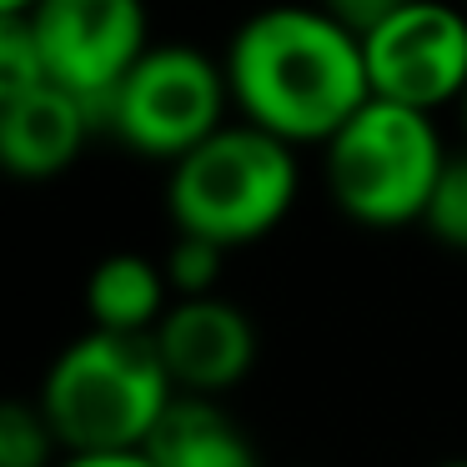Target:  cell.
Wrapping results in <instances>:
<instances>
[{"label": "cell", "mask_w": 467, "mask_h": 467, "mask_svg": "<svg viewBox=\"0 0 467 467\" xmlns=\"http://www.w3.org/2000/svg\"><path fill=\"white\" fill-rule=\"evenodd\" d=\"M232 106L292 146H322L372 96L362 31L327 5H262L226 41Z\"/></svg>", "instance_id": "obj_1"}, {"label": "cell", "mask_w": 467, "mask_h": 467, "mask_svg": "<svg viewBox=\"0 0 467 467\" xmlns=\"http://www.w3.org/2000/svg\"><path fill=\"white\" fill-rule=\"evenodd\" d=\"M101 116L91 101L46 81L36 91L0 101V161L16 182H56L76 166Z\"/></svg>", "instance_id": "obj_9"}, {"label": "cell", "mask_w": 467, "mask_h": 467, "mask_svg": "<svg viewBox=\"0 0 467 467\" xmlns=\"http://www.w3.org/2000/svg\"><path fill=\"white\" fill-rule=\"evenodd\" d=\"M372 96L442 111L467 91V16L447 0H402L362 26Z\"/></svg>", "instance_id": "obj_6"}, {"label": "cell", "mask_w": 467, "mask_h": 467, "mask_svg": "<svg viewBox=\"0 0 467 467\" xmlns=\"http://www.w3.org/2000/svg\"><path fill=\"white\" fill-rule=\"evenodd\" d=\"M302 192L296 146L256 121H226L171 161L166 206L176 232L212 236L222 246L262 242L286 222Z\"/></svg>", "instance_id": "obj_3"}, {"label": "cell", "mask_w": 467, "mask_h": 467, "mask_svg": "<svg viewBox=\"0 0 467 467\" xmlns=\"http://www.w3.org/2000/svg\"><path fill=\"white\" fill-rule=\"evenodd\" d=\"M151 337L161 347L176 392L222 397L242 387L256 367V322L216 292L176 296Z\"/></svg>", "instance_id": "obj_8"}, {"label": "cell", "mask_w": 467, "mask_h": 467, "mask_svg": "<svg viewBox=\"0 0 467 467\" xmlns=\"http://www.w3.org/2000/svg\"><path fill=\"white\" fill-rule=\"evenodd\" d=\"M457 111H462V126H467V91H462V101H457Z\"/></svg>", "instance_id": "obj_20"}, {"label": "cell", "mask_w": 467, "mask_h": 467, "mask_svg": "<svg viewBox=\"0 0 467 467\" xmlns=\"http://www.w3.org/2000/svg\"><path fill=\"white\" fill-rule=\"evenodd\" d=\"M141 447L156 467H262L246 427L206 392H176Z\"/></svg>", "instance_id": "obj_10"}, {"label": "cell", "mask_w": 467, "mask_h": 467, "mask_svg": "<svg viewBox=\"0 0 467 467\" xmlns=\"http://www.w3.org/2000/svg\"><path fill=\"white\" fill-rule=\"evenodd\" d=\"M56 437L41 402H5L0 407V467H56Z\"/></svg>", "instance_id": "obj_12"}, {"label": "cell", "mask_w": 467, "mask_h": 467, "mask_svg": "<svg viewBox=\"0 0 467 467\" xmlns=\"http://www.w3.org/2000/svg\"><path fill=\"white\" fill-rule=\"evenodd\" d=\"M222 256L226 246L212 242V236H196V232H176L171 252H166V276H171V292L176 296H202L216 292L222 282Z\"/></svg>", "instance_id": "obj_15"}, {"label": "cell", "mask_w": 467, "mask_h": 467, "mask_svg": "<svg viewBox=\"0 0 467 467\" xmlns=\"http://www.w3.org/2000/svg\"><path fill=\"white\" fill-rule=\"evenodd\" d=\"M56 467H156L146 447H106V452H66Z\"/></svg>", "instance_id": "obj_16"}, {"label": "cell", "mask_w": 467, "mask_h": 467, "mask_svg": "<svg viewBox=\"0 0 467 467\" xmlns=\"http://www.w3.org/2000/svg\"><path fill=\"white\" fill-rule=\"evenodd\" d=\"M327 11H337L342 21H352L357 31H362L367 21H377L382 11H392V5H402V0H322Z\"/></svg>", "instance_id": "obj_17"}, {"label": "cell", "mask_w": 467, "mask_h": 467, "mask_svg": "<svg viewBox=\"0 0 467 467\" xmlns=\"http://www.w3.org/2000/svg\"><path fill=\"white\" fill-rule=\"evenodd\" d=\"M36 0H0V16H16V11H31Z\"/></svg>", "instance_id": "obj_18"}, {"label": "cell", "mask_w": 467, "mask_h": 467, "mask_svg": "<svg viewBox=\"0 0 467 467\" xmlns=\"http://www.w3.org/2000/svg\"><path fill=\"white\" fill-rule=\"evenodd\" d=\"M437 467H467V457H452V462H437Z\"/></svg>", "instance_id": "obj_19"}, {"label": "cell", "mask_w": 467, "mask_h": 467, "mask_svg": "<svg viewBox=\"0 0 467 467\" xmlns=\"http://www.w3.org/2000/svg\"><path fill=\"white\" fill-rule=\"evenodd\" d=\"M226 106H232L226 66L186 41H161L146 46L141 61L106 96L101 126L121 136L136 156L176 161L216 126H226Z\"/></svg>", "instance_id": "obj_5"}, {"label": "cell", "mask_w": 467, "mask_h": 467, "mask_svg": "<svg viewBox=\"0 0 467 467\" xmlns=\"http://www.w3.org/2000/svg\"><path fill=\"white\" fill-rule=\"evenodd\" d=\"M422 226L452 252H467V151L447 156L442 176L432 186V202H427Z\"/></svg>", "instance_id": "obj_14"}, {"label": "cell", "mask_w": 467, "mask_h": 467, "mask_svg": "<svg viewBox=\"0 0 467 467\" xmlns=\"http://www.w3.org/2000/svg\"><path fill=\"white\" fill-rule=\"evenodd\" d=\"M46 56L41 41H36V26L26 11L16 16H0V101H11L21 91H36L46 86Z\"/></svg>", "instance_id": "obj_13"}, {"label": "cell", "mask_w": 467, "mask_h": 467, "mask_svg": "<svg viewBox=\"0 0 467 467\" xmlns=\"http://www.w3.org/2000/svg\"><path fill=\"white\" fill-rule=\"evenodd\" d=\"M322 156L337 212L372 232L422 226L432 186L447 166L432 111L387 101V96H367L322 141Z\"/></svg>", "instance_id": "obj_4"}, {"label": "cell", "mask_w": 467, "mask_h": 467, "mask_svg": "<svg viewBox=\"0 0 467 467\" xmlns=\"http://www.w3.org/2000/svg\"><path fill=\"white\" fill-rule=\"evenodd\" d=\"M176 292L166 266L141 252H111L106 262H96L86 282V312L96 327H111V332H156Z\"/></svg>", "instance_id": "obj_11"}, {"label": "cell", "mask_w": 467, "mask_h": 467, "mask_svg": "<svg viewBox=\"0 0 467 467\" xmlns=\"http://www.w3.org/2000/svg\"><path fill=\"white\" fill-rule=\"evenodd\" d=\"M171 397L176 382L151 332L91 327L46 367L36 402L46 407L66 452H106V447H141Z\"/></svg>", "instance_id": "obj_2"}, {"label": "cell", "mask_w": 467, "mask_h": 467, "mask_svg": "<svg viewBox=\"0 0 467 467\" xmlns=\"http://www.w3.org/2000/svg\"><path fill=\"white\" fill-rule=\"evenodd\" d=\"M26 16L41 41L46 76L91 101L96 116L151 46L146 0H36Z\"/></svg>", "instance_id": "obj_7"}]
</instances>
